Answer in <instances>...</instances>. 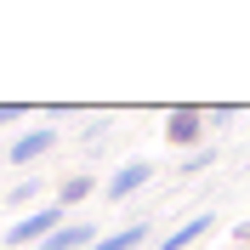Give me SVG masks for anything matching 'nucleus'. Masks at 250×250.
Masks as SVG:
<instances>
[{"mask_svg": "<svg viewBox=\"0 0 250 250\" xmlns=\"http://www.w3.org/2000/svg\"><path fill=\"white\" fill-rule=\"evenodd\" d=\"M154 182V165H148V159H131V165H120V171H114V182L103 188V193H108V199H131V193H137V188H148Z\"/></svg>", "mask_w": 250, "mask_h": 250, "instance_id": "obj_4", "label": "nucleus"}, {"mask_svg": "<svg viewBox=\"0 0 250 250\" xmlns=\"http://www.w3.org/2000/svg\"><path fill=\"white\" fill-rule=\"evenodd\" d=\"M210 228H216V216H210V210H199V216H188L182 228H171V233L159 239V250H188L193 239H205V233H210Z\"/></svg>", "mask_w": 250, "mask_h": 250, "instance_id": "obj_5", "label": "nucleus"}, {"mask_svg": "<svg viewBox=\"0 0 250 250\" xmlns=\"http://www.w3.org/2000/svg\"><path fill=\"white\" fill-rule=\"evenodd\" d=\"M210 159H216V148H210V142H205V148H193V154L182 159V171H176V176H193V171H205V165H210Z\"/></svg>", "mask_w": 250, "mask_h": 250, "instance_id": "obj_9", "label": "nucleus"}, {"mask_svg": "<svg viewBox=\"0 0 250 250\" xmlns=\"http://www.w3.org/2000/svg\"><path fill=\"white\" fill-rule=\"evenodd\" d=\"M205 108H171L165 114V142L171 148H205Z\"/></svg>", "mask_w": 250, "mask_h": 250, "instance_id": "obj_2", "label": "nucleus"}, {"mask_svg": "<svg viewBox=\"0 0 250 250\" xmlns=\"http://www.w3.org/2000/svg\"><path fill=\"white\" fill-rule=\"evenodd\" d=\"M97 239H103V233H97L91 222H85V228H80V222H74V228L62 222V228H57V233H51L40 250H97Z\"/></svg>", "mask_w": 250, "mask_h": 250, "instance_id": "obj_6", "label": "nucleus"}, {"mask_svg": "<svg viewBox=\"0 0 250 250\" xmlns=\"http://www.w3.org/2000/svg\"><path fill=\"white\" fill-rule=\"evenodd\" d=\"M239 239H245V245H250V222H245V228H239Z\"/></svg>", "mask_w": 250, "mask_h": 250, "instance_id": "obj_12", "label": "nucleus"}, {"mask_svg": "<svg viewBox=\"0 0 250 250\" xmlns=\"http://www.w3.org/2000/svg\"><path fill=\"white\" fill-rule=\"evenodd\" d=\"M57 228H62V205H40V210H29L23 222L6 228V245H12V250H17V245H46Z\"/></svg>", "mask_w": 250, "mask_h": 250, "instance_id": "obj_1", "label": "nucleus"}, {"mask_svg": "<svg viewBox=\"0 0 250 250\" xmlns=\"http://www.w3.org/2000/svg\"><path fill=\"white\" fill-rule=\"evenodd\" d=\"M91 193H97V176H68V182L57 188V205L68 210V205H85Z\"/></svg>", "mask_w": 250, "mask_h": 250, "instance_id": "obj_8", "label": "nucleus"}, {"mask_svg": "<svg viewBox=\"0 0 250 250\" xmlns=\"http://www.w3.org/2000/svg\"><path fill=\"white\" fill-rule=\"evenodd\" d=\"M148 233H154V222H125V228H114V233L97 239V250H137Z\"/></svg>", "mask_w": 250, "mask_h": 250, "instance_id": "obj_7", "label": "nucleus"}, {"mask_svg": "<svg viewBox=\"0 0 250 250\" xmlns=\"http://www.w3.org/2000/svg\"><path fill=\"white\" fill-rule=\"evenodd\" d=\"M23 120V103H0V125H17Z\"/></svg>", "mask_w": 250, "mask_h": 250, "instance_id": "obj_11", "label": "nucleus"}, {"mask_svg": "<svg viewBox=\"0 0 250 250\" xmlns=\"http://www.w3.org/2000/svg\"><path fill=\"white\" fill-rule=\"evenodd\" d=\"M46 148H57V131H51V125H34V131H23L12 148H6V159H12V165H34Z\"/></svg>", "mask_w": 250, "mask_h": 250, "instance_id": "obj_3", "label": "nucleus"}, {"mask_svg": "<svg viewBox=\"0 0 250 250\" xmlns=\"http://www.w3.org/2000/svg\"><path fill=\"white\" fill-rule=\"evenodd\" d=\"M34 199H40V182H34V176H29V182H17L12 193H6V205H34Z\"/></svg>", "mask_w": 250, "mask_h": 250, "instance_id": "obj_10", "label": "nucleus"}]
</instances>
